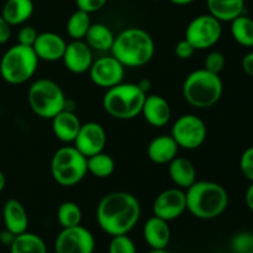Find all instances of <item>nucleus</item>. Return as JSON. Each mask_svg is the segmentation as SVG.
I'll return each mask as SVG.
<instances>
[{
  "mask_svg": "<svg viewBox=\"0 0 253 253\" xmlns=\"http://www.w3.org/2000/svg\"><path fill=\"white\" fill-rule=\"evenodd\" d=\"M179 146L170 135L155 137L147 147V156L156 165H168L178 155Z\"/></svg>",
  "mask_w": 253,
  "mask_h": 253,
  "instance_id": "21",
  "label": "nucleus"
},
{
  "mask_svg": "<svg viewBox=\"0 0 253 253\" xmlns=\"http://www.w3.org/2000/svg\"><path fill=\"white\" fill-rule=\"evenodd\" d=\"M66 47L67 42L61 35L56 32H41L37 35L32 48L39 59L46 62H56L61 61Z\"/></svg>",
  "mask_w": 253,
  "mask_h": 253,
  "instance_id": "16",
  "label": "nucleus"
},
{
  "mask_svg": "<svg viewBox=\"0 0 253 253\" xmlns=\"http://www.w3.org/2000/svg\"><path fill=\"white\" fill-rule=\"evenodd\" d=\"M245 202H246L247 208L253 211V182H251V184L246 189V193H245Z\"/></svg>",
  "mask_w": 253,
  "mask_h": 253,
  "instance_id": "41",
  "label": "nucleus"
},
{
  "mask_svg": "<svg viewBox=\"0 0 253 253\" xmlns=\"http://www.w3.org/2000/svg\"><path fill=\"white\" fill-rule=\"evenodd\" d=\"M86 167L88 173L96 178H108L115 170V161L110 155L105 152H99L96 155L86 157Z\"/></svg>",
  "mask_w": 253,
  "mask_h": 253,
  "instance_id": "28",
  "label": "nucleus"
},
{
  "mask_svg": "<svg viewBox=\"0 0 253 253\" xmlns=\"http://www.w3.org/2000/svg\"><path fill=\"white\" fill-rule=\"evenodd\" d=\"M147 94L143 93L135 83H121L106 89L103 98V108L111 118L131 120L142 110Z\"/></svg>",
  "mask_w": 253,
  "mask_h": 253,
  "instance_id": "5",
  "label": "nucleus"
},
{
  "mask_svg": "<svg viewBox=\"0 0 253 253\" xmlns=\"http://www.w3.org/2000/svg\"><path fill=\"white\" fill-rule=\"evenodd\" d=\"M242 69H244L245 73L247 76L252 77L253 78V51L249 52L247 54H245V57L242 58Z\"/></svg>",
  "mask_w": 253,
  "mask_h": 253,
  "instance_id": "39",
  "label": "nucleus"
},
{
  "mask_svg": "<svg viewBox=\"0 0 253 253\" xmlns=\"http://www.w3.org/2000/svg\"><path fill=\"white\" fill-rule=\"evenodd\" d=\"M95 239L93 234L82 225L63 229L56 237V253H93Z\"/></svg>",
  "mask_w": 253,
  "mask_h": 253,
  "instance_id": "11",
  "label": "nucleus"
},
{
  "mask_svg": "<svg viewBox=\"0 0 253 253\" xmlns=\"http://www.w3.org/2000/svg\"><path fill=\"white\" fill-rule=\"evenodd\" d=\"M62 61L69 72L74 74H83L89 72L93 64V52L84 40H73L67 43Z\"/></svg>",
  "mask_w": 253,
  "mask_h": 253,
  "instance_id": "15",
  "label": "nucleus"
},
{
  "mask_svg": "<svg viewBox=\"0 0 253 253\" xmlns=\"http://www.w3.org/2000/svg\"><path fill=\"white\" fill-rule=\"evenodd\" d=\"M74 147L85 157L103 152L106 145V132L103 126L95 121L82 124L81 130L74 140Z\"/></svg>",
  "mask_w": 253,
  "mask_h": 253,
  "instance_id": "14",
  "label": "nucleus"
},
{
  "mask_svg": "<svg viewBox=\"0 0 253 253\" xmlns=\"http://www.w3.org/2000/svg\"><path fill=\"white\" fill-rule=\"evenodd\" d=\"M222 34L221 22L210 14L199 15L194 17L185 30L187 41L195 49H208L219 42Z\"/></svg>",
  "mask_w": 253,
  "mask_h": 253,
  "instance_id": "10",
  "label": "nucleus"
},
{
  "mask_svg": "<svg viewBox=\"0 0 253 253\" xmlns=\"http://www.w3.org/2000/svg\"><path fill=\"white\" fill-rule=\"evenodd\" d=\"M155 41L145 30L128 27L115 36L111 54L125 67L137 68L147 64L155 56Z\"/></svg>",
  "mask_w": 253,
  "mask_h": 253,
  "instance_id": "3",
  "label": "nucleus"
},
{
  "mask_svg": "<svg viewBox=\"0 0 253 253\" xmlns=\"http://www.w3.org/2000/svg\"><path fill=\"white\" fill-rule=\"evenodd\" d=\"M152 210L155 216L161 217L168 222L178 219L187 210L185 192L180 188L163 190L153 202Z\"/></svg>",
  "mask_w": 253,
  "mask_h": 253,
  "instance_id": "13",
  "label": "nucleus"
},
{
  "mask_svg": "<svg viewBox=\"0 0 253 253\" xmlns=\"http://www.w3.org/2000/svg\"><path fill=\"white\" fill-rule=\"evenodd\" d=\"M35 5L32 0H6L2 6L1 16L11 26L22 25L32 16Z\"/></svg>",
  "mask_w": 253,
  "mask_h": 253,
  "instance_id": "23",
  "label": "nucleus"
},
{
  "mask_svg": "<svg viewBox=\"0 0 253 253\" xmlns=\"http://www.w3.org/2000/svg\"><path fill=\"white\" fill-rule=\"evenodd\" d=\"M225 64H226V59H225L224 54L220 51H211L205 57L204 69L211 72V73L220 74L225 68Z\"/></svg>",
  "mask_w": 253,
  "mask_h": 253,
  "instance_id": "33",
  "label": "nucleus"
},
{
  "mask_svg": "<svg viewBox=\"0 0 253 253\" xmlns=\"http://www.w3.org/2000/svg\"><path fill=\"white\" fill-rule=\"evenodd\" d=\"M88 173L86 157L74 146L58 148L52 156L51 174L54 182L62 187H73L78 184Z\"/></svg>",
  "mask_w": 253,
  "mask_h": 253,
  "instance_id": "7",
  "label": "nucleus"
},
{
  "mask_svg": "<svg viewBox=\"0 0 253 253\" xmlns=\"http://www.w3.org/2000/svg\"><path fill=\"white\" fill-rule=\"evenodd\" d=\"M125 68L126 67L111 54L94 61L89 69V76L95 85L109 89L124 81Z\"/></svg>",
  "mask_w": 253,
  "mask_h": 253,
  "instance_id": "12",
  "label": "nucleus"
},
{
  "mask_svg": "<svg viewBox=\"0 0 253 253\" xmlns=\"http://www.w3.org/2000/svg\"><path fill=\"white\" fill-rule=\"evenodd\" d=\"M136 245L127 235H116L109 245V253H136Z\"/></svg>",
  "mask_w": 253,
  "mask_h": 253,
  "instance_id": "32",
  "label": "nucleus"
},
{
  "mask_svg": "<svg viewBox=\"0 0 253 253\" xmlns=\"http://www.w3.org/2000/svg\"><path fill=\"white\" fill-rule=\"evenodd\" d=\"M234 253H253V232L241 231L232 236L230 241Z\"/></svg>",
  "mask_w": 253,
  "mask_h": 253,
  "instance_id": "31",
  "label": "nucleus"
},
{
  "mask_svg": "<svg viewBox=\"0 0 253 253\" xmlns=\"http://www.w3.org/2000/svg\"><path fill=\"white\" fill-rule=\"evenodd\" d=\"M170 2H172V4H174V5H180V6H182V5H189V4H192L193 1H195V0H169Z\"/></svg>",
  "mask_w": 253,
  "mask_h": 253,
  "instance_id": "43",
  "label": "nucleus"
},
{
  "mask_svg": "<svg viewBox=\"0 0 253 253\" xmlns=\"http://www.w3.org/2000/svg\"><path fill=\"white\" fill-rule=\"evenodd\" d=\"M209 14L220 22H231L244 14L245 0H207Z\"/></svg>",
  "mask_w": 253,
  "mask_h": 253,
  "instance_id": "24",
  "label": "nucleus"
},
{
  "mask_svg": "<svg viewBox=\"0 0 253 253\" xmlns=\"http://www.w3.org/2000/svg\"><path fill=\"white\" fill-rule=\"evenodd\" d=\"M84 40L91 49L105 52L111 51V47L115 41V35L105 24L96 22L90 25Z\"/></svg>",
  "mask_w": 253,
  "mask_h": 253,
  "instance_id": "25",
  "label": "nucleus"
},
{
  "mask_svg": "<svg viewBox=\"0 0 253 253\" xmlns=\"http://www.w3.org/2000/svg\"><path fill=\"white\" fill-rule=\"evenodd\" d=\"M141 216V205L135 195L127 192H113L103 197L96 208L99 226L110 235H127Z\"/></svg>",
  "mask_w": 253,
  "mask_h": 253,
  "instance_id": "1",
  "label": "nucleus"
},
{
  "mask_svg": "<svg viewBox=\"0 0 253 253\" xmlns=\"http://www.w3.org/2000/svg\"><path fill=\"white\" fill-rule=\"evenodd\" d=\"M231 35L241 46L253 47V19L242 14L232 20Z\"/></svg>",
  "mask_w": 253,
  "mask_h": 253,
  "instance_id": "27",
  "label": "nucleus"
},
{
  "mask_svg": "<svg viewBox=\"0 0 253 253\" xmlns=\"http://www.w3.org/2000/svg\"><path fill=\"white\" fill-rule=\"evenodd\" d=\"M168 173L172 182L183 190L188 189L197 182V170L188 158L177 156L168 163Z\"/></svg>",
  "mask_w": 253,
  "mask_h": 253,
  "instance_id": "22",
  "label": "nucleus"
},
{
  "mask_svg": "<svg viewBox=\"0 0 253 253\" xmlns=\"http://www.w3.org/2000/svg\"><path fill=\"white\" fill-rule=\"evenodd\" d=\"M90 14L77 9L67 21V34L72 40H84L90 27Z\"/></svg>",
  "mask_w": 253,
  "mask_h": 253,
  "instance_id": "29",
  "label": "nucleus"
},
{
  "mask_svg": "<svg viewBox=\"0 0 253 253\" xmlns=\"http://www.w3.org/2000/svg\"><path fill=\"white\" fill-rule=\"evenodd\" d=\"M143 237L152 250L167 249L170 241V229L168 221L153 215L143 226Z\"/></svg>",
  "mask_w": 253,
  "mask_h": 253,
  "instance_id": "20",
  "label": "nucleus"
},
{
  "mask_svg": "<svg viewBox=\"0 0 253 253\" xmlns=\"http://www.w3.org/2000/svg\"><path fill=\"white\" fill-rule=\"evenodd\" d=\"M2 220L5 229L14 235L24 234L29 227V215L24 205L16 199H9L2 208Z\"/></svg>",
  "mask_w": 253,
  "mask_h": 253,
  "instance_id": "19",
  "label": "nucleus"
},
{
  "mask_svg": "<svg viewBox=\"0 0 253 253\" xmlns=\"http://www.w3.org/2000/svg\"><path fill=\"white\" fill-rule=\"evenodd\" d=\"M11 37V25L0 14V44L6 43Z\"/></svg>",
  "mask_w": 253,
  "mask_h": 253,
  "instance_id": "38",
  "label": "nucleus"
},
{
  "mask_svg": "<svg viewBox=\"0 0 253 253\" xmlns=\"http://www.w3.org/2000/svg\"><path fill=\"white\" fill-rule=\"evenodd\" d=\"M141 114L145 120L155 127H163L167 125L172 116L169 103L158 94L146 95Z\"/></svg>",
  "mask_w": 253,
  "mask_h": 253,
  "instance_id": "17",
  "label": "nucleus"
},
{
  "mask_svg": "<svg viewBox=\"0 0 253 253\" xmlns=\"http://www.w3.org/2000/svg\"><path fill=\"white\" fill-rule=\"evenodd\" d=\"M10 253H47V247L39 235L26 231L16 235L10 246Z\"/></svg>",
  "mask_w": 253,
  "mask_h": 253,
  "instance_id": "26",
  "label": "nucleus"
},
{
  "mask_svg": "<svg viewBox=\"0 0 253 253\" xmlns=\"http://www.w3.org/2000/svg\"><path fill=\"white\" fill-rule=\"evenodd\" d=\"M37 35H39V32L36 31L35 27L24 26L22 29H20L19 34H17V43L22 44V46L32 47L36 41Z\"/></svg>",
  "mask_w": 253,
  "mask_h": 253,
  "instance_id": "35",
  "label": "nucleus"
},
{
  "mask_svg": "<svg viewBox=\"0 0 253 253\" xmlns=\"http://www.w3.org/2000/svg\"><path fill=\"white\" fill-rule=\"evenodd\" d=\"M108 0H76L77 7L79 10L91 14V12L99 11L106 5Z\"/></svg>",
  "mask_w": 253,
  "mask_h": 253,
  "instance_id": "36",
  "label": "nucleus"
},
{
  "mask_svg": "<svg viewBox=\"0 0 253 253\" xmlns=\"http://www.w3.org/2000/svg\"><path fill=\"white\" fill-rule=\"evenodd\" d=\"M195 51H197V49H195L194 47H193V44L190 43L189 41H187L185 39L180 40V41L175 44L174 48L175 56L179 59H189L190 57L194 54Z\"/></svg>",
  "mask_w": 253,
  "mask_h": 253,
  "instance_id": "37",
  "label": "nucleus"
},
{
  "mask_svg": "<svg viewBox=\"0 0 253 253\" xmlns=\"http://www.w3.org/2000/svg\"><path fill=\"white\" fill-rule=\"evenodd\" d=\"M182 90L188 104L197 109H209L220 100L224 85L219 74L202 68L185 78Z\"/></svg>",
  "mask_w": 253,
  "mask_h": 253,
  "instance_id": "4",
  "label": "nucleus"
},
{
  "mask_svg": "<svg viewBox=\"0 0 253 253\" xmlns=\"http://www.w3.org/2000/svg\"><path fill=\"white\" fill-rule=\"evenodd\" d=\"M39 62V57L32 47L17 43L2 54L0 59V76L12 85L24 84L36 73Z\"/></svg>",
  "mask_w": 253,
  "mask_h": 253,
  "instance_id": "6",
  "label": "nucleus"
},
{
  "mask_svg": "<svg viewBox=\"0 0 253 253\" xmlns=\"http://www.w3.org/2000/svg\"><path fill=\"white\" fill-rule=\"evenodd\" d=\"M148 253H170V252H168L167 250L165 249V250H152V251Z\"/></svg>",
  "mask_w": 253,
  "mask_h": 253,
  "instance_id": "45",
  "label": "nucleus"
},
{
  "mask_svg": "<svg viewBox=\"0 0 253 253\" xmlns=\"http://www.w3.org/2000/svg\"><path fill=\"white\" fill-rule=\"evenodd\" d=\"M51 120L52 131L59 141L66 143L74 142L82 126L81 120L74 111L63 109Z\"/></svg>",
  "mask_w": 253,
  "mask_h": 253,
  "instance_id": "18",
  "label": "nucleus"
},
{
  "mask_svg": "<svg viewBox=\"0 0 253 253\" xmlns=\"http://www.w3.org/2000/svg\"><path fill=\"white\" fill-rule=\"evenodd\" d=\"M208 128L204 121L193 114L179 116L173 124L170 136L174 138L179 148L197 150L207 140Z\"/></svg>",
  "mask_w": 253,
  "mask_h": 253,
  "instance_id": "9",
  "label": "nucleus"
},
{
  "mask_svg": "<svg viewBox=\"0 0 253 253\" xmlns=\"http://www.w3.org/2000/svg\"><path fill=\"white\" fill-rule=\"evenodd\" d=\"M187 210L202 220L220 216L229 205V194L221 184L210 180H199L185 189Z\"/></svg>",
  "mask_w": 253,
  "mask_h": 253,
  "instance_id": "2",
  "label": "nucleus"
},
{
  "mask_svg": "<svg viewBox=\"0 0 253 253\" xmlns=\"http://www.w3.org/2000/svg\"><path fill=\"white\" fill-rule=\"evenodd\" d=\"M240 169L246 179L253 182V146L242 152L240 157Z\"/></svg>",
  "mask_w": 253,
  "mask_h": 253,
  "instance_id": "34",
  "label": "nucleus"
},
{
  "mask_svg": "<svg viewBox=\"0 0 253 253\" xmlns=\"http://www.w3.org/2000/svg\"><path fill=\"white\" fill-rule=\"evenodd\" d=\"M57 220L63 229L78 226L82 222V210L74 202H64L57 209Z\"/></svg>",
  "mask_w": 253,
  "mask_h": 253,
  "instance_id": "30",
  "label": "nucleus"
},
{
  "mask_svg": "<svg viewBox=\"0 0 253 253\" xmlns=\"http://www.w3.org/2000/svg\"><path fill=\"white\" fill-rule=\"evenodd\" d=\"M6 185V178H5V174L2 173V170L0 169V192H2Z\"/></svg>",
  "mask_w": 253,
  "mask_h": 253,
  "instance_id": "44",
  "label": "nucleus"
},
{
  "mask_svg": "<svg viewBox=\"0 0 253 253\" xmlns=\"http://www.w3.org/2000/svg\"><path fill=\"white\" fill-rule=\"evenodd\" d=\"M137 85L140 86V89L143 91V93L147 94V91L151 89V82L148 81V79H143V81H141L140 83H137Z\"/></svg>",
  "mask_w": 253,
  "mask_h": 253,
  "instance_id": "42",
  "label": "nucleus"
},
{
  "mask_svg": "<svg viewBox=\"0 0 253 253\" xmlns=\"http://www.w3.org/2000/svg\"><path fill=\"white\" fill-rule=\"evenodd\" d=\"M30 108L42 119H49L62 111L66 105V95L61 86L51 79H37L31 84L27 93Z\"/></svg>",
  "mask_w": 253,
  "mask_h": 253,
  "instance_id": "8",
  "label": "nucleus"
},
{
  "mask_svg": "<svg viewBox=\"0 0 253 253\" xmlns=\"http://www.w3.org/2000/svg\"><path fill=\"white\" fill-rule=\"evenodd\" d=\"M15 237H16V235H14L12 232H10L9 230H2L1 232H0V242H1L2 245H5V246H11V244L14 242Z\"/></svg>",
  "mask_w": 253,
  "mask_h": 253,
  "instance_id": "40",
  "label": "nucleus"
}]
</instances>
